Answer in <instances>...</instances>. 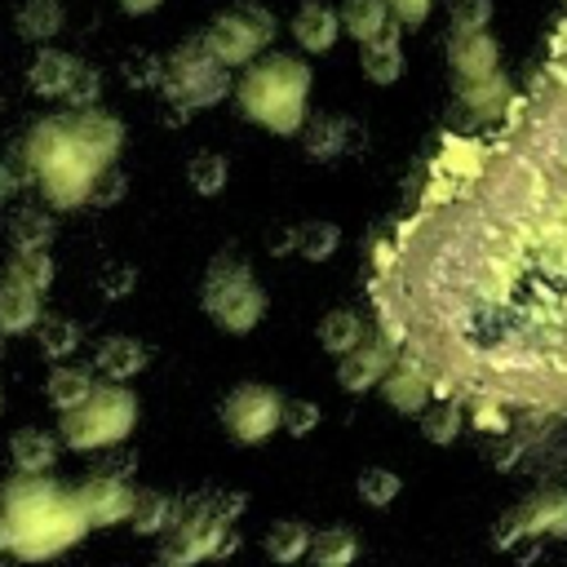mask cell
I'll use <instances>...</instances> for the list:
<instances>
[{
    "label": "cell",
    "instance_id": "19",
    "mask_svg": "<svg viewBox=\"0 0 567 567\" xmlns=\"http://www.w3.org/2000/svg\"><path fill=\"white\" fill-rule=\"evenodd\" d=\"M359 66H363V75L372 80V84H394L399 75H403V66H408V58H403V40H399V27H381L372 40H363V53H359Z\"/></svg>",
    "mask_w": 567,
    "mask_h": 567
},
{
    "label": "cell",
    "instance_id": "5",
    "mask_svg": "<svg viewBox=\"0 0 567 567\" xmlns=\"http://www.w3.org/2000/svg\"><path fill=\"white\" fill-rule=\"evenodd\" d=\"M199 306L204 315L221 328V332H252L266 315V292L257 284V275L239 261V257H217L204 270V288H199Z\"/></svg>",
    "mask_w": 567,
    "mask_h": 567
},
{
    "label": "cell",
    "instance_id": "40",
    "mask_svg": "<svg viewBox=\"0 0 567 567\" xmlns=\"http://www.w3.org/2000/svg\"><path fill=\"white\" fill-rule=\"evenodd\" d=\"M492 22V0H452L447 4V31H478Z\"/></svg>",
    "mask_w": 567,
    "mask_h": 567
},
{
    "label": "cell",
    "instance_id": "25",
    "mask_svg": "<svg viewBox=\"0 0 567 567\" xmlns=\"http://www.w3.org/2000/svg\"><path fill=\"white\" fill-rule=\"evenodd\" d=\"M9 456H13V465H18L22 474H44V470H53V461H58V439L44 434V430H18V434L9 439Z\"/></svg>",
    "mask_w": 567,
    "mask_h": 567
},
{
    "label": "cell",
    "instance_id": "15",
    "mask_svg": "<svg viewBox=\"0 0 567 567\" xmlns=\"http://www.w3.org/2000/svg\"><path fill=\"white\" fill-rule=\"evenodd\" d=\"M377 390H381V399L394 408V412H403V416H416L425 403H430V372L421 368V359H412V354H394V363H390V372L377 381Z\"/></svg>",
    "mask_w": 567,
    "mask_h": 567
},
{
    "label": "cell",
    "instance_id": "31",
    "mask_svg": "<svg viewBox=\"0 0 567 567\" xmlns=\"http://www.w3.org/2000/svg\"><path fill=\"white\" fill-rule=\"evenodd\" d=\"M310 532H315V527H306L301 518H284V523H275V527L266 532V554H270L275 563H297V558H306V549H310Z\"/></svg>",
    "mask_w": 567,
    "mask_h": 567
},
{
    "label": "cell",
    "instance_id": "43",
    "mask_svg": "<svg viewBox=\"0 0 567 567\" xmlns=\"http://www.w3.org/2000/svg\"><path fill=\"white\" fill-rule=\"evenodd\" d=\"M390 4V13L403 22V27H421L425 18H430V9H434V0H385Z\"/></svg>",
    "mask_w": 567,
    "mask_h": 567
},
{
    "label": "cell",
    "instance_id": "35",
    "mask_svg": "<svg viewBox=\"0 0 567 567\" xmlns=\"http://www.w3.org/2000/svg\"><path fill=\"white\" fill-rule=\"evenodd\" d=\"M354 487H359V496H363L372 509H385V505L403 492V478H399L394 470H385V465H372V470H363V474H359V483H354Z\"/></svg>",
    "mask_w": 567,
    "mask_h": 567
},
{
    "label": "cell",
    "instance_id": "34",
    "mask_svg": "<svg viewBox=\"0 0 567 567\" xmlns=\"http://www.w3.org/2000/svg\"><path fill=\"white\" fill-rule=\"evenodd\" d=\"M9 275H18L22 284H31L35 292H44L53 284V257L44 248H18L9 261Z\"/></svg>",
    "mask_w": 567,
    "mask_h": 567
},
{
    "label": "cell",
    "instance_id": "45",
    "mask_svg": "<svg viewBox=\"0 0 567 567\" xmlns=\"http://www.w3.org/2000/svg\"><path fill=\"white\" fill-rule=\"evenodd\" d=\"M115 4H120L124 13H133V18H142V13H155L164 0H115Z\"/></svg>",
    "mask_w": 567,
    "mask_h": 567
},
{
    "label": "cell",
    "instance_id": "39",
    "mask_svg": "<svg viewBox=\"0 0 567 567\" xmlns=\"http://www.w3.org/2000/svg\"><path fill=\"white\" fill-rule=\"evenodd\" d=\"M315 425H319V403H310V399H284L279 430H288L292 439H306Z\"/></svg>",
    "mask_w": 567,
    "mask_h": 567
},
{
    "label": "cell",
    "instance_id": "38",
    "mask_svg": "<svg viewBox=\"0 0 567 567\" xmlns=\"http://www.w3.org/2000/svg\"><path fill=\"white\" fill-rule=\"evenodd\" d=\"M97 97H102V71L89 66V62H80L75 75H71V84H66V93H62V102L71 111H84V106H97Z\"/></svg>",
    "mask_w": 567,
    "mask_h": 567
},
{
    "label": "cell",
    "instance_id": "32",
    "mask_svg": "<svg viewBox=\"0 0 567 567\" xmlns=\"http://www.w3.org/2000/svg\"><path fill=\"white\" fill-rule=\"evenodd\" d=\"M35 337H40V350L53 359V363H62V359H71L75 350H80V323H71V319H58V315H40V323L31 328Z\"/></svg>",
    "mask_w": 567,
    "mask_h": 567
},
{
    "label": "cell",
    "instance_id": "6",
    "mask_svg": "<svg viewBox=\"0 0 567 567\" xmlns=\"http://www.w3.org/2000/svg\"><path fill=\"white\" fill-rule=\"evenodd\" d=\"M159 89L182 115H195L230 93V66H221L204 40H186L177 53L164 58Z\"/></svg>",
    "mask_w": 567,
    "mask_h": 567
},
{
    "label": "cell",
    "instance_id": "12",
    "mask_svg": "<svg viewBox=\"0 0 567 567\" xmlns=\"http://www.w3.org/2000/svg\"><path fill=\"white\" fill-rule=\"evenodd\" d=\"M501 62V44L487 27L478 31H447V71H452V89H465L483 75H492Z\"/></svg>",
    "mask_w": 567,
    "mask_h": 567
},
{
    "label": "cell",
    "instance_id": "27",
    "mask_svg": "<svg viewBox=\"0 0 567 567\" xmlns=\"http://www.w3.org/2000/svg\"><path fill=\"white\" fill-rule=\"evenodd\" d=\"M368 332H363V319H359V310H350V306H337V310H328L323 319H319V346L328 350V354H346L350 346H359Z\"/></svg>",
    "mask_w": 567,
    "mask_h": 567
},
{
    "label": "cell",
    "instance_id": "33",
    "mask_svg": "<svg viewBox=\"0 0 567 567\" xmlns=\"http://www.w3.org/2000/svg\"><path fill=\"white\" fill-rule=\"evenodd\" d=\"M18 31L35 44H49L62 31V4L58 0H27L18 13Z\"/></svg>",
    "mask_w": 567,
    "mask_h": 567
},
{
    "label": "cell",
    "instance_id": "46",
    "mask_svg": "<svg viewBox=\"0 0 567 567\" xmlns=\"http://www.w3.org/2000/svg\"><path fill=\"white\" fill-rule=\"evenodd\" d=\"M18 190V177H13V168L0 159V204H9V195Z\"/></svg>",
    "mask_w": 567,
    "mask_h": 567
},
{
    "label": "cell",
    "instance_id": "21",
    "mask_svg": "<svg viewBox=\"0 0 567 567\" xmlns=\"http://www.w3.org/2000/svg\"><path fill=\"white\" fill-rule=\"evenodd\" d=\"M146 346L137 337H106L97 341V354H93V368L106 377V381H128L146 368Z\"/></svg>",
    "mask_w": 567,
    "mask_h": 567
},
{
    "label": "cell",
    "instance_id": "44",
    "mask_svg": "<svg viewBox=\"0 0 567 567\" xmlns=\"http://www.w3.org/2000/svg\"><path fill=\"white\" fill-rule=\"evenodd\" d=\"M474 425H478V430H505V412H501L496 394H483V399H478V408H474Z\"/></svg>",
    "mask_w": 567,
    "mask_h": 567
},
{
    "label": "cell",
    "instance_id": "23",
    "mask_svg": "<svg viewBox=\"0 0 567 567\" xmlns=\"http://www.w3.org/2000/svg\"><path fill=\"white\" fill-rule=\"evenodd\" d=\"M354 554H359V536L346 523H332V527L310 532L306 558H315V567H346V563H354Z\"/></svg>",
    "mask_w": 567,
    "mask_h": 567
},
{
    "label": "cell",
    "instance_id": "3",
    "mask_svg": "<svg viewBox=\"0 0 567 567\" xmlns=\"http://www.w3.org/2000/svg\"><path fill=\"white\" fill-rule=\"evenodd\" d=\"M310 84H315V75H310V66L301 58H292V53H266L261 58L257 53L248 62V71L230 89H235L239 111L252 124H261V128H270L279 137H292V133H301V124L310 115L306 111Z\"/></svg>",
    "mask_w": 567,
    "mask_h": 567
},
{
    "label": "cell",
    "instance_id": "30",
    "mask_svg": "<svg viewBox=\"0 0 567 567\" xmlns=\"http://www.w3.org/2000/svg\"><path fill=\"white\" fill-rule=\"evenodd\" d=\"M461 425H465V412H461V403L452 394H443L439 403H425L421 408V434L430 443H439V447H447L461 434Z\"/></svg>",
    "mask_w": 567,
    "mask_h": 567
},
{
    "label": "cell",
    "instance_id": "26",
    "mask_svg": "<svg viewBox=\"0 0 567 567\" xmlns=\"http://www.w3.org/2000/svg\"><path fill=\"white\" fill-rule=\"evenodd\" d=\"M93 385H97V377L89 372V368H75V363H58L53 368V377H49V403L58 408V412H66V408H75V403H84L89 394H93Z\"/></svg>",
    "mask_w": 567,
    "mask_h": 567
},
{
    "label": "cell",
    "instance_id": "18",
    "mask_svg": "<svg viewBox=\"0 0 567 567\" xmlns=\"http://www.w3.org/2000/svg\"><path fill=\"white\" fill-rule=\"evenodd\" d=\"M40 297L44 292H35L31 284H22L18 275H4L0 279V332H31L35 323H40Z\"/></svg>",
    "mask_w": 567,
    "mask_h": 567
},
{
    "label": "cell",
    "instance_id": "16",
    "mask_svg": "<svg viewBox=\"0 0 567 567\" xmlns=\"http://www.w3.org/2000/svg\"><path fill=\"white\" fill-rule=\"evenodd\" d=\"M509 97H514V93H509V80H505L501 66H496L492 75H483V80L456 89V120H461V124H492L496 115H505Z\"/></svg>",
    "mask_w": 567,
    "mask_h": 567
},
{
    "label": "cell",
    "instance_id": "22",
    "mask_svg": "<svg viewBox=\"0 0 567 567\" xmlns=\"http://www.w3.org/2000/svg\"><path fill=\"white\" fill-rule=\"evenodd\" d=\"M75 66H80V58L62 53V49H40L35 62H31V89H35L40 97H58V102H62V93H66Z\"/></svg>",
    "mask_w": 567,
    "mask_h": 567
},
{
    "label": "cell",
    "instance_id": "48",
    "mask_svg": "<svg viewBox=\"0 0 567 567\" xmlns=\"http://www.w3.org/2000/svg\"><path fill=\"white\" fill-rule=\"evenodd\" d=\"M0 403H4V399H0Z\"/></svg>",
    "mask_w": 567,
    "mask_h": 567
},
{
    "label": "cell",
    "instance_id": "2",
    "mask_svg": "<svg viewBox=\"0 0 567 567\" xmlns=\"http://www.w3.org/2000/svg\"><path fill=\"white\" fill-rule=\"evenodd\" d=\"M0 518L9 532V554L18 558H53L89 532L75 492L40 474H22L0 492Z\"/></svg>",
    "mask_w": 567,
    "mask_h": 567
},
{
    "label": "cell",
    "instance_id": "29",
    "mask_svg": "<svg viewBox=\"0 0 567 567\" xmlns=\"http://www.w3.org/2000/svg\"><path fill=\"white\" fill-rule=\"evenodd\" d=\"M177 514H182V505L173 496H164V492H137L128 518H133V527L142 536H155V532H168L177 523Z\"/></svg>",
    "mask_w": 567,
    "mask_h": 567
},
{
    "label": "cell",
    "instance_id": "28",
    "mask_svg": "<svg viewBox=\"0 0 567 567\" xmlns=\"http://www.w3.org/2000/svg\"><path fill=\"white\" fill-rule=\"evenodd\" d=\"M337 22H341L346 35H354V40L363 44V40H372V35L390 22V4H385V0H341Z\"/></svg>",
    "mask_w": 567,
    "mask_h": 567
},
{
    "label": "cell",
    "instance_id": "20",
    "mask_svg": "<svg viewBox=\"0 0 567 567\" xmlns=\"http://www.w3.org/2000/svg\"><path fill=\"white\" fill-rule=\"evenodd\" d=\"M341 244V230L332 221H301L292 230H284V239H275L270 252H297L306 261H328Z\"/></svg>",
    "mask_w": 567,
    "mask_h": 567
},
{
    "label": "cell",
    "instance_id": "10",
    "mask_svg": "<svg viewBox=\"0 0 567 567\" xmlns=\"http://www.w3.org/2000/svg\"><path fill=\"white\" fill-rule=\"evenodd\" d=\"M235 549V536H230V523L217 518L204 501H190L182 505L177 523L168 527V545H164V563H199V558H217Z\"/></svg>",
    "mask_w": 567,
    "mask_h": 567
},
{
    "label": "cell",
    "instance_id": "4",
    "mask_svg": "<svg viewBox=\"0 0 567 567\" xmlns=\"http://www.w3.org/2000/svg\"><path fill=\"white\" fill-rule=\"evenodd\" d=\"M137 425V399L124 390V381L93 385V394L62 412V443L75 452H97L111 443H124Z\"/></svg>",
    "mask_w": 567,
    "mask_h": 567
},
{
    "label": "cell",
    "instance_id": "14",
    "mask_svg": "<svg viewBox=\"0 0 567 567\" xmlns=\"http://www.w3.org/2000/svg\"><path fill=\"white\" fill-rule=\"evenodd\" d=\"M133 501H137V492L124 478H115V474H97V478H89L75 492V505H80V514H84L89 527H115V523H124L133 514Z\"/></svg>",
    "mask_w": 567,
    "mask_h": 567
},
{
    "label": "cell",
    "instance_id": "42",
    "mask_svg": "<svg viewBox=\"0 0 567 567\" xmlns=\"http://www.w3.org/2000/svg\"><path fill=\"white\" fill-rule=\"evenodd\" d=\"M164 75V62L151 58V53H133L128 58V84H159Z\"/></svg>",
    "mask_w": 567,
    "mask_h": 567
},
{
    "label": "cell",
    "instance_id": "36",
    "mask_svg": "<svg viewBox=\"0 0 567 567\" xmlns=\"http://www.w3.org/2000/svg\"><path fill=\"white\" fill-rule=\"evenodd\" d=\"M186 177H190V186H195L199 195H217V190L226 186L230 168H226V159H221L217 151H199V155L186 164Z\"/></svg>",
    "mask_w": 567,
    "mask_h": 567
},
{
    "label": "cell",
    "instance_id": "9",
    "mask_svg": "<svg viewBox=\"0 0 567 567\" xmlns=\"http://www.w3.org/2000/svg\"><path fill=\"white\" fill-rule=\"evenodd\" d=\"M279 408H284V394L275 385H261V381H244L226 394L221 403V425L235 443L252 447V443H266L275 430H279Z\"/></svg>",
    "mask_w": 567,
    "mask_h": 567
},
{
    "label": "cell",
    "instance_id": "24",
    "mask_svg": "<svg viewBox=\"0 0 567 567\" xmlns=\"http://www.w3.org/2000/svg\"><path fill=\"white\" fill-rule=\"evenodd\" d=\"M301 133H306V155L310 159H337L350 146V120H341V115H319V120L306 115Z\"/></svg>",
    "mask_w": 567,
    "mask_h": 567
},
{
    "label": "cell",
    "instance_id": "7",
    "mask_svg": "<svg viewBox=\"0 0 567 567\" xmlns=\"http://www.w3.org/2000/svg\"><path fill=\"white\" fill-rule=\"evenodd\" d=\"M452 288H456V297H461V315L470 319V323H465V332L474 337V332L487 323V306H483V284H478V275H474V257H470V248H465V244L456 248V239H452ZM523 292H527V288H523ZM545 292H549V297H558V301L567 297V261H563V270L549 279V288H545ZM492 319H496V315H492ZM545 319H549V310H545ZM545 319H540V323H545ZM540 323H536V328H540ZM536 328H532V332H536ZM532 332H527V337H532ZM527 337H523V341H527ZM518 350H523V346H518ZM518 350H514V359H518ZM514 359L505 363V372H501V381H496V385H505L509 394H518V399L527 403V399H536V394H532V381H523V377H514V372H509V368H514Z\"/></svg>",
    "mask_w": 567,
    "mask_h": 567
},
{
    "label": "cell",
    "instance_id": "47",
    "mask_svg": "<svg viewBox=\"0 0 567 567\" xmlns=\"http://www.w3.org/2000/svg\"><path fill=\"white\" fill-rule=\"evenodd\" d=\"M0 549H9V532H4V518H0Z\"/></svg>",
    "mask_w": 567,
    "mask_h": 567
},
{
    "label": "cell",
    "instance_id": "1",
    "mask_svg": "<svg viewBox=\"0 0 567 567\" xmlns=\"http://www.w3.org/2000/svg\"><path fill=\"white\" fill-rule=\"evenodd\" d=\"M124 146V124L97 106L40 120L27 137V164L53 208H75L89 199V186L102 168L115 164Z\"/></svg>",
    "mask_w": 567,
    "mask_h": 567
},
{
    "label": "cell",
    "instance_id": "13",
    "mask_svg": "<svg viewBox=\"0 0 567 567\" xmlns=\"http://www.w3.org/2000/svg\"><path fill=\"white\" fill-rule=\"evenodd\" d=\"M390 363H394V346L385 337H363L359 346L337 354V385L346 394H368L390 372Z\"/></svg>",
    "mask_w": 567,
    "mask_h": 567
},
{
    "label": "cell",
    "instance_id": "37",
    "mask_svg": "<svg viewBox=\"0 0 567 567\" xmlns=\"http://www.w3.org/2000/svg\"><path fill=\"white\" fill-rule=\"evenodd\" d=\"M9 239H13V248H49L53 221H49L44 213H35V208H22V213L9 221Z\"/></svg>",
    "mask_w": 567,
    "mask_h": 567
},
{
    "label": "cell",
    "instance_id": "17",
    "mask_svg": "<svg viewBox=\"0 0 567 567\" xmlns=\"http://www.w3.org/2000/svg\"><path fill=\"white\" fill-rule=\"evenodd\" d=\"M288 31H292V40H297L306 53H328V49L337 44V35H341V22H337V9H328V4H319V0H306V4L292 13Z\"/></svg>",
    "mask_w": 567,
    "mask_h": 567
},
{
    "label": "cell",
    "instance_id": "11",
    "mask_svg": "<svg viewBox=\"0 0 567 567\" xmlns=\"http://www.w3.org/2000/svg\"><path fill=\"white\" fill-rule=\"evenodd\" d=\"M536 536H567V492H540L523 505H514L501 518V545L536 540Z\"/></svg>",
    "mask_w": 567,
    "mask_h": 567
},
{
    "label": "cell",
    "instance_id": "8",
    "mask_svg": "<svg viewBox=\"0 0 567 567\" xmlns=\"http://www.w3.org/2000/svg\"><path fill=\"white\" fill-rule=\"evenodd\" d=\"M199 40L208 44V53L221 66H248L275 40V18L261 4H239V9H226L221 18H213V27Z\"/></svg>",
    "mask_w": 567,
    "mask_h": 567
},
{
    "label": "cell",
    "instance_id": "41",
    "mask_svg": "<svg viewBox=\"0 0 567 567\" xmlns=\"http://www.w3.org/2000/svg\"><path fill=\"white\" fill-rule=\"evenodd\" d=\"M124 186H128V182H124L115 168H102V173L93 177V186H89V199H84V204H97V208H102V204H115V199L124 195Z\"/></svg>",
    "mask_w": 567,
    "mask_h": 567
}]
</instances>
